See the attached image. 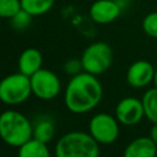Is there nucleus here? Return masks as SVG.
I'll return each instance as SVG.
<instances>
[{"instance_id": "nucleus-1", "label": "nucleus", "mask_w": 157, "mask_h": 157, "mask_svg": "<svg viewBox=\"0 0 157 157\" xmlns=\"http://www.w3.org/2000/svg\"><path fill=\"white\" fill-rule=\"evenodd\" d=\"M103 97V88L96 75L78 72L66 85L64 102L66 108L75 114H83L98 105Z\"/></svg>"}, {"instance_id": "nucleus-2", "label": "nucleus", "mask_w": 157, "mask_h": 157, "mask_svg": "<svg viewBox=\"0 0 157 157\" xmlns=\"http://www.w3.org/2000/svg\"><path fill=\"white\" fill-rule=\"evenodd\" d=\"M56 157H99L98 142L83 131L64 134L55 145Z\"/></svg>"}, {"instance_id": "nucleus-3", "label": "nucleus", "mask_w": 157, "mask_h": 157, "mask_svg": "<svg viewBox=\"0 0 157 157\" xmlns=\"http://www.w3.org/2000/svg\"><path fill=\"white\" fill-rule=\"evenodd\" d=\"M0 137L7 145L20 147L33 137V126L20 112L6 110L0 114Z\"/></svg>"}, {"instance_id": "nucleus-4", "label": "nucleus", "mask_w": 157, "mask_h": 157, "mask_svg": "<svg viewBox=\"0 0 157 157\" xmlns=\"http://www.w3.org/2000/svg\"><path fill=\"white\" fill-rule=\"evenodd\" d=\"M82 70L92 75L104 74L113 63V49L105 42H93L81 55Z\"/></svg>"}, {"instance_id": "nucleus-5", "label": "nucleus", "mask_w": 157, "mask_h": 157, "mask_svg": "<svg viewBox=\"0 0 157 157\" xmlns=\"http://www.w3.org/2000/svg\"><path fill=\"white\" fill-rule=\"evenodd\" d=\"M31 94V80L22 72L7 75L0 81V101L5 104H21L27 101Z\"/></svg>"}, {"instance_id": "nucleus-6", "label": "nucleus", "mask_w": 157, "mask_h": 157, "mask_svg": "<svg viewBox=\"0 0 157 157\" xmlns=\"http://www.w3.org/2000/svg\"><path fill=\"white\" fill-rule=\"evenodd\" d=\"M118 119L107 113H98L91 120L88 125L90 134L92 137L103 145L113 144L119 136Z\"/></svg>"}, {"instance_id": "nucleus-7", "label": "nucleus", "mask_w": 157, "mask_h": 157, "mask_svg": "<svg viewBox=\"0 0 157 157\" xmlns=\"http://www.w3.org/2000/svg\"><path fill=\"white\" fill-rule=\"evenodd\" d=\"M32 93L43 101L54 99L61 88L59 77L50 70L39 69L31 77Z\"/></svg>"}, {"instance_id": "nucleus-8", "label": "nucleus", "mask_w": 157, "mask_h": 157, "mask_svg": "<svg viewBox=\"0 0 157 157\" xmlns=\"http://www.w3.org/2000/svg\"><path fill=\"white\" fill-rule=\"evenodd\" d=\"M145 110L142 101L135 97H125L115 107V118L123 125L131 126L142 120Z\"/></svg>"}, {"instance_id": "nucleus-9", "label": "nucleus", "mask_w": 157, "mask_h": 157, "mask_svg": "<svg viewBox=\"0 0 157 157\" xmlns=\"http://www.w3.org/2000/svg\"><path fill=\"white\" fill-rule=\"evenodd\" d=\"M121 5L117 0H96L88 10V15L94 23L108 25L114 22L121 13Z\"/></svg>"}, {"instance_id": "nucleus-10", "label": "nucleus", "mask_w": 157, "mask_h": 157, "mask_svg": "<svg viewBox=\"0 0 157 157\" xmlns=\"http://www.w3.org/2000/svg\"><path fill=\"white\" fill-rule=\"evenodd\" d=\"M155 67L147 60L134 61L126 71V81L131 87L142 88L153 82Z\"/></svg>"}, {"instance_id": "nucleus-11", "label": "nucleus", "mask_w": 157, "mask_h": 157, "mask_svg": "<svg viewBox=\"0 0 157 157\" xmlns=\"http://www.w3.org/2000/svg\"><path fill=\"white\" fill-rule=\"evenodd\" d=\"M157 145L150 136H140L134 139L124 150L123 157H156Z\"/></svg>"}, {"instance_id": "nucleus-12", "label": "nucleus", "mask_w": 157, "mask_h": 157, "mask_svg": "<svg viewBox=\"0 0 157 157\" xmlns=\"http://www.w3.org/2000/svg\"><path fill=\"white\" fill-rule=\"evenodd\" d=\"M17 64L20 72L31 77L34 72L42 69V64H43L42 53L36 48H27L20 54Z\"/></svg>"}, {"instance_id": "nucleus-13", "label": "nucleus", "mask_w": 157, "mask_h": 157, "mask_svg": "<svg viewBox=\"0 0 157 157\" xmlns=\"http://www.w3.org/2000/svg\"><path fill=\"white\" fill-rule=\"evenodd\" d=\"M18 157H50L47 144L34 137L18 147Z\"/></svg>"}, {"instance_id": "nucleus-14", "label": "nucleus", "mask_w": 157, "mask_h": 157, "mask_svg": "<svg viewBox=\"0 0 157 157\" xmlns=\"http://www.w3.org/2000/svg\"><path fill=\"white\" fill-rule=\"evenodd\" d=\"M141 101L145 110V118H147L152 124L157 123V88L153 87L147 90Z\"/></svg>"}, {"instance_id": "nucleus-15", "label": "nucleus", "mask_w": 157, "mask_h": 157, "mask_svg": "<svg viewBox=\"0 0 157 157\" xmlns=\"http://www.w3.org/2000/svg\"><path fill=\"white\" fill-rule=\"evenodd\" d=\"M21 7L34 16H40L47 13L54 5L55 0H20Z\"/></svg>"}, {"instance_id": "nucleus-16", "label": "nucleus", "mask_w": 157, "mask_h": 157, "mask_svg": "<svg viewBox=\"0 0 157 157\" xmlns=\"http://www.w3.org/2000/svg\"><path fill=\"white\" fill-rule=\"evenodd\" d=\"M53 136H54V125L49 119H40L33 126V137L34 139L47 144L48 141H50L53 139Z\"/></svg>"}, {"instance_id": "nucleus-17", "label": "nucleus", "mask_w": 157, "mask_h": 157, "mask_svg": "<svg viewBox=\"0 0 157 157\" xmlns=\"http://www.w3.org/2000/svg\"><path fill=\"white\" fill-rule=\"evenodd\" d=\"M141 26L146 36L157 39V11H152L145 15Z\"/></svg>"}, {"instance_id": "nucleus-18", "label": "nucleus", "mask_w": 157, "mask_h": 157, "mask_svg": "<svg viewBox=\"0 0 157 157\" xmlns=\"http://www.w3.org/2000/svg\"><path fill=\"white\" fill-rule=\"evenodd\" d=\"M20 0H0V18H11L21 10Z\"/></svg>"}, {"instance_id": "nucleus-19", "label": "nucleus", "mask_w": 157, "mask_h": 157, "mask_svg": "<svg viewBox=\"0 0 157 157\" xmlns=\"http://www.w3.org/2000/svg\"><path fill=\"white\" fill-rule=\"evenodd\" d=\"M32 15L28 13L27 11H25L23 9H21L16 15H13L10 21H11V25L15 29H18V31H22V29H26L29 25H31V21H32Z\"/></svg>"}, {"instance_id": "nucleus-20", "label": "nucleus", "mask_w": 157, "mask_h": 157, "mask_svg": "<svg viewBox=\"0 0 157 157\" xmlns=\"http://www.w3.org/2000/svg\"><path fill=\"white\" fill-rule=\"evenodd\" d=\"M65 71L67 74H72V75H76L80 72V70L82 69V64H81V60H77V59H71L69 61H66L65 64Z\"/></svg>"}, {"instance_id": "nucleus-21", "label": "nucleus", "mask_w": 157, "mask_h": 157, "mask_svg": "<svg viewBox=\"0 0 157 157\" xmlns=\"http://www.w3.org/2000/svg\"><path fill=\"white\" fill-rule=\"evenodd\" d=\"M151 139H152V141L157 145V123H155L153 125H152V128H151V130H150V135H148Z\"/></svg>"}, {"instance_id": "nucleus-22", "label": "nucleus", "mask_w": 157, "mask_h": 157, "mask_svg": "<svg viewBox=\"0 0 157 157\" xmlns=\"http://www.w3.org/2000/svg\"><path fill=\"white\" fill-rule=\"evenodd\" d=\"M153 86L157 88V67L155 69V76H153Z\"/></svg>"}, {"instance_id": "nucleus-23", "label": "nucleus", "mask_w": 157, "mask_h": 157, "mask_svg": "<svg viewBox=\"0 0 157 157\" xmlns=\"http://www.w3.org/2000/svg\"><path fill=\"white\" fill-rule=\"evenodd\" d=\"M156 59H157V49H156Z\"/></svg>"}]
</instances>
